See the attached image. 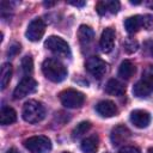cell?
<instances>
[{
  "label": "cell",
  "mask_w": 153,
  "mask_h": 153,
  "mask_svg": "<svg viewBox=\"0 0 153 153\" xmlns=\"http://www.w3.org/2000/svg\"><path fill=\"white\" fill-rule=\"evenodd\" d=\"M147 153H153V147H151L149 149H148V152Z\"/></svg>",
  "instance_id": "33"
},
{
  "label": "cell",
  "mask_w": 153,
  "mask_h": 153,
  "mask_svg": "<svg viewBox=\"0 0 153 153\" xmlns=\"http://www.w3.org/2000/svg\"><path fill=\"white\" fill-rule=\"evenodd\" d=\"M17 120V114L16 111L10 108V106H4L0 111V123L2 126H7V124H12L14 123Z\"/></svg>",
  "instance_id": "19"
},
{
  "label": "cell",
  "mask_w": 153,
  "mask_h": 153,
  "mask_svg": "<svg viewBox=\"0 0 153 153\" xmlns=\"http://www.w3.org/2000/svg\"><path fill=\"white\" fill-rule=\"evenodd\" d=\"M63 153H71V152H63Z\"/></svg>",
  "instance_id": "35"
},
{
  "label": "cell",
  "mask_w": 153,
  "mask_h": 153,
  "mask_svg": "<svg viewBox=\"0 0 153 153\" xmlns=\"http://www.w3.org/2000/svg\"><path fill=\"white\" fill-rule=\"evenodd\" d=\"M37 88V81L31 76H24L19 84L16 86L13 91V98L14 99H22L31 93H33Z\"/></svg>",
  "instance_id": "7"
},
{
  "label": "cell",
  "mask_w": 153,
  "mask_h": 153,
  "mask_svg": "<svg viewBox=\"0 0 153 153\" xmlns=\"http://www.w3.org/2000/svg\"><path fill=\"white\" fill-rule=\"evenodd\" d=\"M22 68H23V72L26 75L32 73V71H33V61H32V57L30 55H25L22 59Z\"/></svg>",
  "instance_id": "23"
},
{
  "label": "cell",
  "mask_w": 153,
  "mask_h": 153,
  "mask_svg": "<svg viewBox=\"0 0 153 153\" xmlns=\"http://www.w3.org/2000/svg\"><path fill=\"white\" fill-rule=\"evenodd\" d=\"M152 55H153V47H152Z\"/></svg>",
  "instance_id": "34"
},
{
  "label": "cell",
  "mask_w": 153,
  "mask_h": 153,
  "mask_svg": "<svg viewBox=\"0 0 153 153\" xmlns=\"http://www.w3.org/2000/svg\"><path fill=\"white\" fill-rule=\"evenodd\" d=\"M153 92V66H147L142 72V78L139 80L134 87L133 93L137 98H145L148 97Z\"/></svg>",
  "instance_id": "2"
},
{
  "label": "cell",
  "mask_w": 153,
  "mask_h": 153,
  "mask_svg": "<svg viewBox=\"0 0 153 153\" xmlns=\"http://www.w3.org/2000/svg\"><path fill=\"white\" fill-rule=\"evenodd\" d=\"M91 128V123L88 121H82L79 124H76V127L73 129L72 131V137L73 139H79L80 136H82L84 134H86Z\"/></svg>",
  "instance_id": "22"
},
{
  "label": "cell",
  "mask_w": 153,
  "mask_h": 153,
  "mask_svg": "<svg viewBox=\"0 0 153 153\" xmlns=\"http://www.w3.org/2000/svg\"><path fill=\"white\" fill-rule=\"evenodd\" d=\"M55 2H44V6H47V7H49V6H53Z\"/></svg>",
  "instance_id": "32"
},
{
  "label": "cell",
  "mask_w": 153,
  "mask_h": 153,
  "mask_svg": "<svg viewBox=\"0 0 153 153\" xmlns=\"http://www.w3.org/2000/svg\"><path fill=\"white\" fill-rule=\"evenodd\" d=\"M143 29H146V30L153 29V16H151V14L143 16Z\"/></svg>",
  "instance_id": "25"
},
{
  "label": "cell",
  "mask_w": 153,
  "mask_h": 153,
  "mask_svg": "<svg viewBox=\"0 0 153 153\" xmlns=\"http://www.w3.org/2000/svg\"><path fill=\"white\" fill-rule=\"evenodd\" d=\"M68 4H71V5H73V6H76V7H82V6H85V1H68Z\"/></svg>",
  "instance_id": "28"
},
{
  "label": "cell",
  "mask_w": 153,
  "mask_h": 153,
  "mask_svg": "<svg viewBox=\"0 0 153 153\" xmlns=\"http://www.w3.org/2000/svg\"><path fill=\"white\" fill-rule=\"evenodd\" d=\"M96 111L102 117H112L117 115V106L111 100H100L96 105Z\"/></svg>",
  "instance_id": "14"
},
{
  "label": "cell",
  "mask_w": 153,
  "mask_h": 153,
  "mask_svg": "<svg viewBox=\"0 0 153 153\" xmlns=\"http://www.w3.org/2000/svg\"><path fill=\"white\" fill-rule=\"evenodd\" d=\"M134 73H135V66L129 60L122 61V63L120 65V68H118V75L122 79L128 80V79H130L133 76Z\"/></svg>",
  "instance_id": "20"
},
{
  "label": "cell",
  "mask_w": 153,
  "mask_h": 153,
  "mask_svg": "<svg viewBox=\"0 0 153 153\" xmlns=\"http://www.w3.org/2000/svg\"><path fill=\"white\" fill-rule=\"evenodd\" d=\"M60 102L63 106L68 109H76L80 108L85 102V96L80 91H76L74 88H67L62 91L59 96Z\"/></svg>",
  "instance_id": "5"
},
{
  "label": "cell",
  "mask_w": 153,
  "mask_h": 153,
  "mask_svg": "<svg viewBox=\"0 0 153 153\" xmlns=\"http://www.w3.org/2000/svg\"><path fill=\"white\" fill-rule=\"evenodd\" d=\"M44 31H45V24H44V22L41 18H36V19H33L27 25L25 36H26V38L29 41L37 42V41H39L43 37Z\"/></svg>",
  "instance_id": "9"
},
{
  "label": "cell",
  "mask_w": 153,
  "mask_h": 153,
  "mask_svg": "<svg viewBox=\"0 0 153 153\" xmlns=\"http://www.w3.org/2000/svg\"><path fill=\"white\" fill-rule=\"evenodd\" d=\"M118 153H141L140 149L137 147H134V146H124L123 148L120 149Z\"/></svg>",
  "instance_id": "26"
},
{
  "label": "cell",
  "mask_w": 153,
  "mask_h": 153,
  "mask_svg": "<svg viewBox=\"0 0 153 153\" xmlns=\"http://www.w3.org/2000/svg\"><path fill=\"white\" fill-rule=\"evenodd\" d=\"M98 142H99L98 136L96 134H93L81 141L80 148L84 153H96L98 149Z\"/></svg>",
  "instance_id": "17"
},
{
  "label": "cell",
  "mask_w": 153,
  "mask_h": 153,
  "mask_svg": "<svg viewBox=\"0 0 153 153\" xmlns=\"http://www.w3.org/2000/svg\"><path fill=\"white\" fill-rule=\"evenodd\" d=\"M42 72L44 76L53 82H61L67 76V69L59 60L49 57L42 63Z\"/></svg>",
  "instance_id": "1"
},
{
  "label": "cell",
  "mask_w": 153,
  "mask_h": 153,
  "mask_svg": "<svg viewBox=\"0 0 153 153\" xmlns=\"http://www.w3.org/2000/svg\"><path fill=\"white\" fill-rule=\"evenodd\" d=\"M12 76V66L10 63H4L1 67V76H0V85L1 90H5L10 84Z\"/></svg>",
  "instance_id": "21"
},
{
  "label": "cell",
  "mask_w": 153,
  "mask_h": 153,
  "mask_svg": "<svg viewBox=\"0 0 153 153\" xmlns=\"http://www.w3.org/2000/svg\"><path fill=\"white\" fill-rule=\"evenodd\" d=\"M25 148L30 153H49L51 149V141L43 135H36L24 141Z\"/></svg>",
  "instance_id": "4"
},
{
  "label": "cell",
  "mask_w": 153,
  "mask_h": 153,
  "mask_svg": "<svg viewBox=\"0 0 153 153\" xmlns=\"http://www.w3.org/2000/svg\"><path fill=\"white\" fill-rule=\"evenodd\" d=\"M78 37H79V42L82 47H87L88 44H91L93 42L94 38V32L93 30L87 26V25H80L79 30H78Z\"/></svg>",
  "instance_id": "16"
},
{
  "label": "cell",
  "mask_w": 153,
  "mask_h": 153,
  "mask_svg": "<svg viewBox=\"0 0 153 153\" xmlns=\"http://www.w3.org/2000/svg\"><path fill=\"white\" fill-rule=\"evenodd\" d=\"M130 122L136 128H146L151 122V115L146 110H133L130 112Z\"/></svg>",
  "instance_id": "12"
},
{
  "label": "cell",
  "mask_w": 153,
  "mask_h": 153,
  "mask_svg": "<svg viewBox=\"0 0 153 153\" xmlns=\"http://www.w3.org/2000/svg\"><path fill=\"white\" fill-rule=\"evenodd\" d=\"M124 27L128 33H135L143 27V16H131L124 20Z\"/></svg>",
  "instance_id": "15"
},
{
  "label": "cell",
  "mask_w": 153,
  "mask_h": 153,
  "mask_svg": "<svg viewBox=\"0 0 153 153\" xmlns=\"http://www.w3.org/2000/svg\"><path fill=\"white\" fill-rule=\"evenodd\" d=\"M123 48H124V51L127 54H133V53H135L137 50L139 43L134 38H127L124 41V43H123Z\"/></svg>",
  "instance_id": "24"
},
{
  "label": "cell",
  "mask_w": 153,
  "mask_h": 153,
  "mask_svg": "<svg viewBox=\"0 0 153 153\" xmlns=\"http://www.w3.org/2000/svg\"><path fill=\"white\" fill-rule=\"evenodd\" d=\"M129 137H130V130L123 124H118V126L114 127L111 130V134H110V140L114 146H120V145L127 142L129 140Z\"/></svg>",
  "instance_id": "10"
},
{
  "label": "cell",
  "mask_w": 153,
  "mask_h": 153,
  "mask_svg": "<svg viewBox=\"0 0 153 153\" xmlns=\"http://www.w3.org/2000/svg\"><path fill=\"white\" fill-rule=\"evenodd\" d=\"M105 92L111 96H122L126 92V87L116 79H110L105 85Z\"/></svg>",
  "instance_id": "18"
},
{
  "label": "cell",
  "mask_w": 153,
  "mask_h": 153,
  "mask_svg": "<svg viewBox=\"0 0 153 153\" xmlns=\"http://www.w3.org/2000/svg\"><path fill=\"white\" fill-rule=\"evenodd\" d=\"M20 51V45L19 44H17V43H14V44H12L11 47H10V49H8V51H7V54L10 55V56H13V55H16L17 53H19Z\"/></svg>",
  "instance_id": "27"
},
{
  "label": "cell",
  "mask_w": 153,
  "mask_h": 153,
  "mask_svg": "<svg viewBox=\"0 0 153 153\" xmlns=\"http://www.w3.org/2000/svg\"><path fill=\"white\" fill-rule=\"evenodd\" d=\"M6 153H19V151H18V149H16V148H10Z\"/></svg>",
  "instance_id": "30"
},
{
  "label": "cell",
  "mask_w": 153,
  "mask_h": 153,
  "mask_svg": "<svg viewBox=\"0 0 153 153\" xmlns=\"http://www.w3.org/2000/svg\"><path fill=\"white\" fill-rule=\"evenodd\" d=\"M114 42H115V30L112 27L104 29L99 39V47L102 51L110 53L114 48Z\"/></svg>",
  "instance_id": "11"
},
{
  "label": "cell",
  "mask_w": 153,
  "mask_h": 153,
  "mask_svg": "<svg viewBox=\"0 0 153 153\" xmlns=\"http://www.w3.org/2000/svg\"><path fill=\"white\" fill-rule=\"evenodd\" d=\"M22 116L29 123H38L45 117V108L41 102L33 99L27 100L23 106Z\"/></svg>",
  "instance_id": "3"
},
{
  "label": "cell",
  "mask_w": 153,
  "mask_h": 153,
  "mask_svg": "<svg viewBox=\"0 0 153 153\" xmlns=\"http://www.w3.org/2000/svg\"><path fill=\"white\" fill-rule=\"evenodd\" d=\"M85 68L92 76L97 79L103 78L108 71L106 63L99 56H90L85 62Z\"/></svg>",
  "instance_id": "8"
},
{
  "label": "cell",
  "mask_w": 153,
  "mask_h": 153,
  "mask_svg": "<svg viewBox=\"0 0 153 153\" xmlns=\"http://www.w3.org/2000/svg\"><path fill=\"white\" fill-rule=\"evenodd\" d=\"M130 4H131V5H140L141 1H134V0H130Z\"/></svg>",
  "instance_id": "31"
},
{
  "label": "cell",
  "mask_w": 153,
  "mask_h": 153,
  "mask_svg": "<svg viewBox=\"0 0 153 153\" xmlns=\"http://www.w3.org/2000/svg\"><path fill=\"white\" fill-rule=\"evenodd\" d=\"M44 47L57 56L71 57V48L68 43L59 36H49L44 42Z\"/></svg>",
  "instance_id": "6"
},
{
  "label": "cell",
  "mask_w": 153,
  "mask_h": 153,
  "mask_svg": "<svg viewBox=\"0 0 153 153\" xmlns=\"http://www.w3.org/2000/svg\"><path fill=\"white\" fill-rule=\"evenodd\" d=\"M120 2L116 0H102L99 2H97L96 5V10L100 16H105L108 13L110 14H115L118 12L120 10Z\"/></svg>",
  "instance_id": "13"
},
{
  "label": "cell",
  "mask_w": 153,
  "mask_h": 153,
  "mask_svg": "<svg viewBox=\"0 0 153 153\" xmlns=\"http://www.w3.org/2000/svg\"><path fill=\"white\" fill-rule=\"evenodd\" d=\"M146 5H147L149 8H153V0H148V1H146Z\"/></svg>",
  "instance_id": "29"
}]
</instances>
